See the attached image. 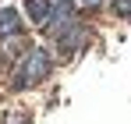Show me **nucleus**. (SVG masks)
I'll list each match as a JSON object with an SVG mask.
<instances>
[{
	"instance_id": "obj_1",
	"label": "nucleus",
	"mask_w": 131,
	"mask_h": 124,
	"mask_svg": "<svg viewBox=\"0 0 131 124\" xmlns=\"http://www.w3.org/2000/svg\"><path fill=\"white\" fill-rule=\"evenodd\" d=\"M53 64H57V57H53L46 46H28L21 57L14 60L11 75H7V89H11V92H28V89L43 85L46 78L53 75Z\"/></svg>"
},
{
	"instance_id": "obj_2",
	"label": "nucleus",
	"mask_w": 131,
	"mask_h": 124,
	"mask_svg": "<svg viewBox=\"0 0 131 124\" xmlns=\"http://www.w3.org/2000/svg\"><path fill=\"white\" fill-rule=\"evenodd\" d=\"M89 36H92V25L78 14L71 25H64L60 32H53V50H57V57H74V53H82L89 46Z\"/></svg>"
},
{
	"instance_id": "obj_3",
	"label": "nucleus",
	"mask_w": 131,
	"mask_h": 124,
	"mask_svg": "<svg viewBox=\"0 0 131 124\" xmlns=\"http://www.w3.org/2000/svg\"><path fill=\"white\" fill-rule=\"evenodd\" d=\"M25 36V18L18 14V7H0V43Z\"/></svg>"
},
{
	"instance_id": "obj_4",
	"label": "nucleus",
	"mask_w": 131,
	"mask_h": 124,
	"mask_svg": "<svg viewBox=\"0 0 131 124\" xmlns=\"http://www.w3.org/2000/svg\"><path fill=\"white\" fill-rule=\"evenodd\" d=\"M21 7H25V18L32 21L36 28H43V32H46V25H50V18H53L57 0H25Z\"/></svg>"
},
{
	"instance_id": "obj_5",
	"label": "nucleus",
	"mask_w": 131,
	"mask_h": 124,
	"mask_svg": "<svg viewBox=\"0 0 131 124\" xmlns=\"http://www.w3.org/2000/svg\"><path fill=\"white\" fill-rule=\"evenodd\" d=\"M4 124H32V113L28 110H11V113H4Z\"/></svg>"
},
{
	"instance_id": "obj_6",
	"label": "nucleus",
	"mask_w": 131,
	"mask_h": 124,
	"mask_svg": "<svg viewBox=\"0 0 131 124\" xmlns=\"http://www.w3.org/2000/svg\"><path fill=\"white\" fill-rule=\"evenodd\" d=\"M110 7H113V14H117V18H124V21H131V0H113Z\"/></svg>"
},
{
	"instance_id": "obj_7",
	"label": "nucleus",
	"mask_w": 131,
	"mask_h": 124,
	"mask_svg": "<svg viewBox=\"0 0 131 124\" xmlns=\"http://www.w3.org/2000/svg\"><path fill=\"white\" fill-rule=\"evenodd\" d=\"M78 4H96V0H78Z\"/></svg>"
}]
</instances>
